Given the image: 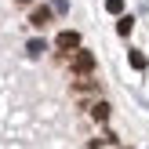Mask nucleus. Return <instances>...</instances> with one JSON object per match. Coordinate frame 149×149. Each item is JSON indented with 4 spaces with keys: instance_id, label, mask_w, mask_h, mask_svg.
Masks as SVG:
<instances>
[{
    "instance_id": "nucleus-10",
    "label": "nucleus",
    "mask_w": 149,
    "mask_h": 149,
    "mask_svg": "<svg viewBox=\"0 0 149 149\" xmlns=\"http://www.w3.org/2000/svg\"><path fill=\"white\" fill-rule=\"evenodd\" d=\"M55 4V11H65V0H51Z\"/></svg>"
},
{
    "instance_id": "nucleus-1",
    "label": "nucleus",
    "mask_w": 149,
    "mask_h": 149,
    "mask_svg": "<svg viewBox=\"0 0 149 149\" xmlns=\"http://www.w3.org/2000/svg\"><path fill=\"white\" fill-rule=\"evenodd\" d=\"M91 69H95V55L91 51H77V55H73V73H77V77H87Z\"/></svg>"
},
{
    "instance_id": "nucleus-5",
    "label": "nucleus",
    "mask_w": 149,
    "mask_h": 149,
    "mask_svg": "<svg viewBox=\"0 0 149 149\" xmlns=\"http://www.w3.org/2000/svg\"><path fill=\"white\" fill-rule=\"evenodd\" d=\"M91 116H95L98 124H106V120H109V106H106V102H95V106H91Z\"/></svg>"
},
{
    "instance_id": "nucleus-3",
    "label": "nucleus",
    "mask_w": 149,
    "mask_h": 149,
    "mask_svg": "<svg viewBox=\"0 0 149 149\" xmlns=\"http://www.w3.org/2000/svg\"><path fill=\"white\" fill-rule=\"evenodd\" d=\"M29 22H33L36 29H44L51 22V7H33V15H29Z\"/></svg>"
},
{
    "instance_id": "nucleus-7",
    "label": "nucleus",
    "mask_w": 149,
    "mask_h": 149,
    "mask_svg": "<svg viewBox=\"0 0 149 149\" xmlns=\"http://www.w3.org/2000/svg\"><path fill=\"white\" fill-rule=\"evenodd\" d=\"M26 51H29L33 58H40L44 51H47V44H44V40H29V47H26Z\"/></svg>"
},
{
    "instance_id": "nucleus-9",
    "label": "nucleus",
    "mask_w": 149,
    "mask_h": 149,
    "mask_svg": "<svg viewBox=\"0 0 149 149\" xmlns=\"http://www.w3.org/2000/svg\"><path fill=\"white\" fill-rule=\"evenodd\" d=\"M106 11L109 15H124V0H106Z\"/></svg>"
},
{
    "instance_id": "nucleus-2",
    "label": "nucleus",
    "mask_w": 149,
    "mask_h": 149,
    "mask_svg": "<svg viewBox=\"0 0 149 149\" xmlns=\"http://www.w3.org/2000/svg\"><path fill=\"white\" fill-rule=\"evenodd\" d=\"M55 47L58 51H77L80 47V33H77V29H62V33L55 36Z\"/></svg>"
},
{
    "instance_id": "nucleus-11",
    "label": "nucleus",
    "mask_w": 149,
    "mask_h": 149,
    "mask_svg": "<svg viewBox=\"0 0 149 149\" xmlns=\"http://www.w3.org/2000/svg\"><path fill=\"white\" fill-rule=\"evenodd\" d=\"M22 4H29V0H22Z\"/></svg>"
},
{
    "instance_id": "nucleus-6",
    "label": "nucleus",
    "mask_w": 149,
    "mask_h": 149,
    "mask_svg": "<svg viewBox=\"0 0 149 149\" xmlns=\"http://www.w3.org/2000/svg\"><path fill=\"white\" fill-rule=\"evenodd\" d=\"M127 62H131V69H146V55H142V51H131Z\"/></svg>"
},
{
    "instance_id": "nucleus-8",
    "label": "nucleus",
    "mask_w": 149,
    "mask_h": 149,
    "mask_svg": "<svg viewBox=\"0 0 149 149\" xmlns=\"http://www.w3.org/2000/svg\"><path fill=\"white\" fill-rule=\"evenodd\" d=\"M91 91H95L91 80H80V84H73V95H91Z\"/></svg>"
},
{
    "instance_id": "nucleus-4",
    "label": "nucleus",
    "mask_w": 149,
    "mask_h": 149,
    "mask_svg": "<svg viewBox=\"0 0 149 149\" xmlns=\"http://www.w3.org/2000/svg\"><path fill=\"white\" fill-rule=\"evenodd\" d=\"M131 29H135V18H131V15H120V18H116V33H120V36H127Z\"/></svg>"
}]
</instances>
